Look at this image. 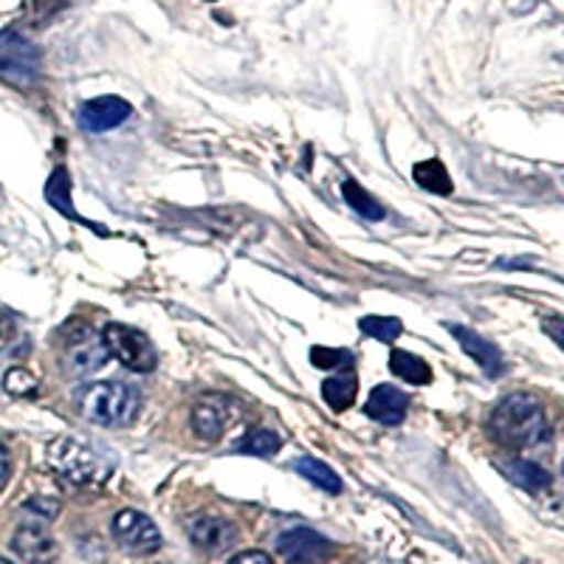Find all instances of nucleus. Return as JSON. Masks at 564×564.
<instances>
[{
    "mask_svg": "<svg viewBox=\"0 0 564 564\" xmlns=\"http://www.w3.org/2000/svg\"><path fill=\"white\" fill-rule=\"evenodd\" d=\"M412 178H415L417 186H423V189H430V193H435V195H452V189H455V186H452L449 173H446V164L437 159L415 164V170H412Z\"/></svg>",
    "mask_w": 564,
    "mask_h": 564,
    "instance_id": "6ab92c4d",
    "label": "nucleus"
},
{
    "mask_svg": "<svg viewBox=\"0 0 564 564\" xmlns=\"http://www.w3.org/2000/svg\"><path fill=\"white\" fill-rule=\"evenodd\" d=\"M341 195H345L347 206H350L352 212H359L361 218L381 220L387 215L384 206H381L379 200H376L370 193H367L365 186H359L352 178H347L345 184H341Z\"/></svg>",
    "mask_w": 564,
    "mask_h": 564,
    "instance_id": "412c9836",
    "label": "nucleus"
},
{
    "mask_svg": "<svg viewBox=\"0 0 564 564\" xmlns=\"http://www.w3.org/2000/svg\"><path fill=\"white\" fill-rule=\"evenodd\" d=\"M110 533L133 556H150L161 547V533L155 522L150 520L148 513L133 511V508H124V511L116 513L113 522H110Z\"/></svg>",
    "mask_w": 564,
    "mask_h": 564,
    "instance_id": "0eeeda50",
    "label": "nucleus"
},
{
    "mask_svg": "<svg viewBox=\"0 0 564 564\" xmlns=\"http://www.w3.org/2000/svg\"><path fill=\"white\" fill-rule=\"evenodd\" d=\"M77 410L99 426H130L141 412V392L124 381H94L77 392Z\"/></svg>",
    "mask_w": 564,
    "mask_h": 564,
    "instance_id": "f03ea898",
    "label": "nucleus"
},
{
    "mask_svg": "<svg viewBox=\"0 0 564 564\" xmlns=\"http://www.w3.org/2000/svg\"><path fill=\"white\" fill-rule=\"evenodd\" d=\"M294 471L296 475L305 477L308 482H314L316 488H322V491H327V494L341 491L339 475H336L334 468L327 466V463L316 460V457H300V460L294 463Z\"/></svg>",
    "mask_w": 564,
    "mask_h": 564,
    "instance_id": "aec40b11",
    "label": "nucleus"
},
{
    "mask_svg": "<svg viewBox=\"0 0 564 564\" xmlns=\"http://www.w3.org/2000/svg\"><path fill=\"white\" fill-rule=\"evenodd\" d=\"M235 412H229V401L220 395L204 398L193 410V432L206 443L220 441L226 430L235 423Z\"/></svg>",
    "mask_w": 564,
    "mask_h": 564,
    "instance_id": "ddd939ff",
    "label": "nucleus"
},
{
    "mask_svg": "<svg viewBox=\"0 0 564 564\" xmlns=\"http://www.w3.org/2000/svg\"><path fill=\"white\" fill-rule=\"evenodd\" d=\"M102 341L108 356L122 361L133 372H153L159 367V350L148 334H141L124 322H108L102 330Z\"/></svg>",
    "mask_w": 564,
    "mask_h": 564,
    "instance_id": "39448f33",
    "label": "nucleus"
},
{
    "mask_svg": "<svg viewBox=\"0 0 564 564\" xmlns=\"http://www.w3.org/2000/svg\"><path fill=\"white\" fill-rule=\"evenodd\" d=\"M359 330L379 341H395L404 334V325L395 316H365V319H359Z\"/></svg>",
    "mask_w": 564,
    "mask_h": 564,
    "instance_id": "5701e85b",
    "label": "nucleus"
},
{
    "mask_svg": "<svg viewBox=\"0 0 564 564\" xmlns=\"http://www.w3.org/2000/svg\"><path fill=\"white\" fill-rule=\"evenodd\" d=\"M390 370L395 372L398 379H404L406 384H415L423 387L432 381V370L430 365L415 356V352H406V350H392L390 356Z\"/></svg>",
    "mask_w": 564,
    "mask_h": 564,
    "instance_id": "a211bd4d",
    "label": "nucleus"
},
{
    "mask_svg": "<svg viewBox=\"0 0 564 564\" xmlns=\"http://www.w3.org/2000/svg\"><path fill=\"white\" fill-rule=\"evenodd\" d=\"M9 475H12V457H9L7 446H0V491L7 488Z\"/></svg>",
    "mask_w": 564,
    "mask_h": 564,
    "instance_id": "cd10ccee",
    "label": "nucleus"
},
{
    "mask_svg": "<svg viewBox=\"0 0 564 564\" xmlns=\"http://www.w3.org/2000/svg\"><path fill=\"white\" fill-rule=\"evenodd\" d=\"M63 334L65 341L63 352H59V365H63V372L68 379H85L90 372L102 370L110 356L105 350L102 336L94 327L74 322L70 327H65Z\"/></svg>",
    "mask_w": 564,
    "mask_h": 564,
    "instance_id": "20e7f679",
    "label": "nucleus"
},
{
    "mask_svg": "<svg viewBox=\"0 0 564 564\" xmlns=\"http://www.w3.org/2000/svg\"><path fill=\"white\" fill-rule=\"evenodd\" d=\"M500 471L511 482L528 488V491H542V488L551 486V471L533 460H522V457H513V460L500 463Z\"/></svg>",
    "mask_w": 564,
    "mask_h": 564,
    "instance_id": "dca6fc26",
    "label": "nucleus"
},
{
    "mask_svg": "<svg viewBox=\"0 0 564 564\" xmlns=\"http://www.w3.org/2000/svg\"><path fill=\"white\" fill-rule=\"evenodd\" d=\"M23 508H26L29 513H34L37 522H52L57 520V513H59V502L52 500V497H32Z\"/></svg>",
    "mask_w": 564,
    "mask_h": 564,
    "instance_id": "a878e982",
    "label": "nucleus"
},
{
    "mask_svg": "<svg viewBox=\"0 0 564 564\" xmlns=\"http://www.w3.org/2000/svg\"><path fill=\"white\" fill-rule=\"evenodd\" d=\"M186 531H189L193 545L204 553H224L226 547L238 542V528L231 525L229 520H224V517H215V513L193 517Z\"/></svg>",
    "mask_w": 564,
    "mask_h": 564,
    "instance_id": "9d476101",
    "label": "nucleus"
},
{
    "mask_svg": "<svg viewBox=\"0 0 564 564\" xmlns=\"http://www.w3.org/2000/svg\"><path fill=\"white\" fill-rule=\"evenodd\" d=\"M45 200H48V204H52L54 209L63 215V218H70V220H77V224L90 226V229H97L99 235H108V231H105V226L90 224V220H85L83 215L74 209V200H70V178L63 167L54 170L52 178L45 181Z\"/></svg>",
    "mask_w": 564,
    "mask_h": 564,
    "instance_id": "2eb2a0df",
    "label": "nucleus"
},
{
    "mask_svg": "<svg viewBox=\"0 0 564 564\" xmlns=\"http://www.w3.org/2000/svg\"><path fill=\"white\" fill-rule=\"evenodd\" d=\"M229 564H274V562H271L269 553L263 551H246V553H238Z\"/></svg>",
    "mask_w": 564,
    "mask_h": 564,
    "instance_id": "bb28decb",
    "label": "nucleus"
},
{
    "mask_svg": "<svg viewBox=\"0 0 564 564\" xmlns=\"http://www.w3.org/2000/svg\"><path fill=\"white\" fill-rule=\"evenodd\" d=\"M3 387H7L9 395H34L37 392V379L26 367H12V370L3 376Z\"/></svg>",
    "mask_w": 564,
    "mask_h": 564,
    "instance_id": "393cba45",
    "label": "nucleus"
},
{
    "mask_svg": "<svg viewBox=\"0 0 564 564\" xmlns=\"http://www.w3.org/2000/svg\"><path fill=\"white\" fill-rule=\"evenodd\" d=\"M133 113L128 99L122 97H97L88 99V102L79 108L77 122L85 133H108V130L124 124Z\"/></svg>",
    "mask_w": 564,
    "mask_h": 564,
    "instance_id": "1a4fd4ad",
    "label": "nucleus"
},
{
    "mask_svg": "<svg viewBox=\"0 0 564 564\" xmlns=\"http://www.w3.org/2000/svg\"><path fill=\"white\" fill-rule=\"evenodd\" d=\"M491 435L494 441L508 449H533L542 446L551 435L545 406L531 392H511L494 406L491 412Z\"/></svg>",
    "mask_w": 564,
    "mask_h": 564,
    "instance_id": "f257e3e1",
    "label": "nucleus"
},
{
    "mask_svg": "<svg viewBox=\"0 0 564 564\" xmlns=\"http://www.w3.org/2000/svg\"><path fill=\"white\" fill-rule=\"evenodd\" d=\"M40 70L43 63L37 45L20 37L18 32H0V79L29 88L40 79Z\"/></svg>",
    "mask_w": 564,
    "mask_h": 564,
    "instance_id": "423d86ee",
    "label": "nucleus"
},
{
    "mask_svg": "<svg viewBox=\"0 0 564 564\" xmlns=\"http://www.w3.org/2000/svg\"><path fill=\"white\" fill-rule=\"evenodd\" d=\"M542 327H545L547 334L553 336V341H556V345H564V336H562V319H558V316H551V319H545V322H542Z\"/></svg>",
    "mask_w": 564,
    "mask_h": 564,
    "instance_id": "c85d7f7f",
    "label": "nucleus"
},
{
    "mask_svg": "<svg viewBox=\"0 0 564 564\" xmlns=\"http://www.w3.org/2000/svg\"><path fill=\"white\" fill-rule=\"evenodd\" d=\"M446 330L455 336L457 345L463 347V352H466V356H471V359L482 367V372H486L488 379H497V376H502V370H506V361H502L500 347L491 345L488 339H482V336L475 334L471 327L452 325V322H446Z\"/></svg>",
    "mask_w": 564,
    "mask_h": 564,
    "instance_id": "f8f14e48",
    "label": "nucleus"
},
{
    "mask_svg": "<svg viewBox=\"0 0 564 564\" xmlns=\"http://www.w3.org/2000/svg\"><path fill=\"white\" fill-rule=\"evenodd\" d=\"M0 564H12V562H7V558H0Z\"/></svg>",
    "mask_w": 564,
    "mask_h": 564,
    "instance_id": "c756f323",
    "label": "nucleus"
},
{
    "mask_svg": "<svg viewBox=\"0 0 564 564\" xmlns=\"http://www.w3.org/2000/svg\"><path fill=\"white\" fill-rule=\"evenodd\" d=\"M45 460H48V466H52V471L59 480H65L68 486L77 488L99 486V482H105V477L110 475V468H113L108 457L99 455L94 446L68 435L48 443Z\"/></svg>",
    "mask_w": 564,
    "mask_h": 564,
    "instance_id": "7ed1b4c3",
    "label": "nucleus"
},
{
    "mask_svg": "<svg viewBox=\"0 0 564 564\" xmlns=\"http://www.w3.org/2000/svg\"><path fill=\"white\" fill-rule=\"evenodd\" d=\"M12 547L26 564H52L57 558V539L45 522H26L12 536Z\"/></svg>",
    "mask_w": 564,
    "mask_h": 564,
    "instance_id": "9b49d317",
    "label": "nucleus"
},
{
    "mask_svg": "<svg viewBox=\"0 0 564 564\" xmlns=\"http://www.w3.org/2000/svg\"><path fill=\"white\" fill-rule=\"evenodd\" d=\"M311 365L319 367V370H352L356 359H352L350 350H339V347H325L316 345L311 347Z\"/></svg>",
    "mask_w": 564,
    "mask_h": 564,
    "instance_id": "4be33fe9",
    "label": "nucleus"
},
{
    "mask_svg": "<svg viewBox=\"0 0 564 564\" xmlns=\"http://www.w3.org/2000/svg\"><path fill=\"white\" fill-rule=\"evenodd\" d=\"M356 395H359V381H356L350 370L322 381V398H325V404L334 412L350 410L356 404Z\"/></svg>",
    "mask_w": 564,
    "mask_h": 564,
    "instance_id": "f3484780",
    "label": "nucleus"
},
{
    "mask_svg": "<svg viewBox=\"0 0 564 564\" xmlns=\"http://www.w3.org/2000/svg\"><path fill=\"white\" fill-rule=\"evenodd\" d=\"M365 412L372 421L384 423V426H398L410 412V395L392 384H379L367 398Z\"/></svg>",
    "mask_w": 564,
    "mask_h": 564,
    "instance_id": "4468645a",
    "label": "nucleus"
},
{
    "mask_svg": "<svg viewBox=\"0 0 564 564\" xmlns=\"http://www.w3.org/2000/svg\"><path fill=\"white\" fill-rule=\"evenodd\" d=\"M280 446L282 441L274 430H257L240 443L238 452H246V455H254V457H271L280 452Z\"/></svg>",
    "mask_w": 564,
    "mask_h": 564,
    "instance_id": "b1692460",
    "label": "nucleus"
},
{
    "mask_svg": "<svg viewBox=\"0 0 564 564\" xmlns=\"http://www.w3.org/2000/svg\"><path fill=\"white\" fill-rule=\"evenodd\" d=\"M276 551L289 564H322L330 558L334 545L311 528H291V531L280 533Z\"/></svg>",
    "mask_w": 564,
    "mask_h": 564,
    "instance_id": "6e6552de",
    "label": "nucleus"
}]
</instances>
